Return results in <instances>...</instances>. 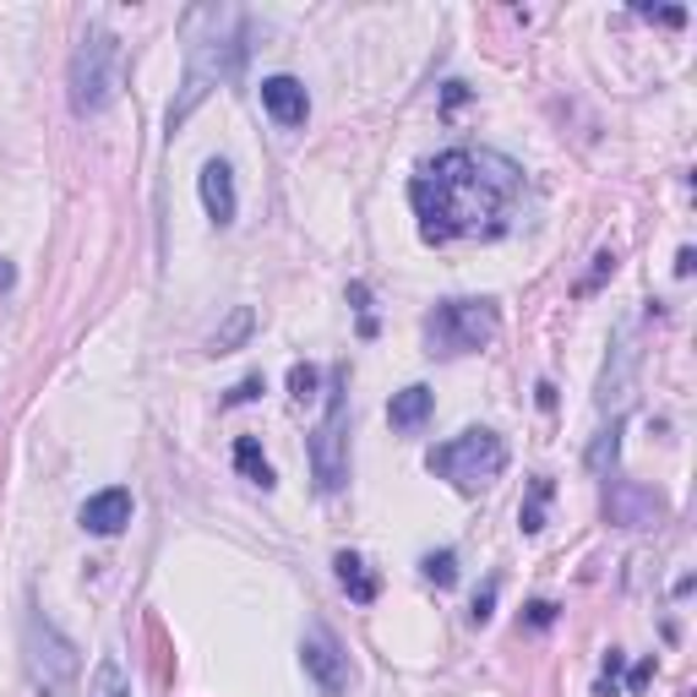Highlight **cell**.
<instances>
[{
    "label": "cell",
    "mask_w": 697,
    "mask_h": 697,
    "mask_svg": "<svg viewBox=\"0 0 697 697\" xmlns=\"http://www.w3.org/2000/svg\"><path fill=\"white\" fill-rule=\"evenodd\" d=\"M693 262H697V251H693V246H682V257H676V273L687 279V273H693Z\"/></svg>",
    "instance_id": "cell-30"
},
{
    "label": "cell",
    "mask_w": 697,
    "mask_h": 697,
    "mask_svg": "<svg viewBox=\"0 0 697 697\" xmlns=\"http://www.w3.org/2000/svg\"><path fill=\"white\" fill-rule=\"evenodd\" d=\"M430 409H436V393H430L425 382H415V387H404V393H393V404H387V419H393V430H404V436H415L419 425L430 419Z\"/></svg>",
    "instance_id": "cell-14"
},
{
    "label": "cell",
    "mask_w": 697,
    "mask_h": 697,
    "mask_svg": "<svg viewBox=\"0 0 697 697\" xmlns=\"http://www.w3.org/2000/svg\"><path fill=\"white\" fill-rule=\"evenodd\" d=\"M66 88H71V115H104L121 93V38L110 27H88L77 55H71V71H66Z\"/></svg>",
    "instance_id": "cell-3"
},
{
    "label": "cell",
    "mask_w": 697,
    "mask_h": 697,
    "mask_svg": "<svg viewBox=\"0 0 697 697\" xmlns=\"http://www.w3.org/2000/svg\"><path fill=\"white\" fill-rule=\"evenodd\" d=\"M610 273H616V251H599V257H594V273H588V279L577 283V289H583V294H594V289H599V283L610 279Z\"/></svg>",
    "instance_id": "cell-24"
},
{
    "label": "cell",
    "mask_w": 697,
    "mask_h": 697,
    "mask_svg": "<svg viewBox=\"0 0 697 697\" xmlns=\"http://www.w3.org/2000/svg\"><path fill=\"white\" fill-rule=\"evenodd\" d=\"M262 110L279 121L283 132H294V126H305V115H311V99H305V82L300 77H262Z\"/></svg>",
    "instance_id": "cell-12"
},
{
    "label": "cell",
    "mask_w": 697,
    "mask_h": 697,
    "mask_svg": "<svg viewBox=\"0 0 697 697\" xmlns=\"http://www.w3.org/2000/svg\"><path fill=\"white\" fill-rule=\"evenodd\" d=\"M551 621H557V605L551 599H535L529 605V627H551Z\"/></svg>",
    "instance_id": "cell-28"
},
{
    "label": "cell",
    "mask_w": 697,
    "mask_h": 697,
    "mask_svg": "<svg viewBox=\"0 0 697 697\" xmlns=\"http://www.w3.org/2000/svg\"><path fill=\"white\" fill-rule=\"evenodd\" d=\"M251 333H257V311H251V305H235V311L218 322V333L207 338V355H235Z\"/></svg>",
    "instance_id": "cell-16"
},
{
    "label": "cell",
    "mask_w": 697,
    "mask_h": 697,
    "mask_svg": "<svg viewBox=\"0 0 697 697\" xmlns=\"http://www.w3.org/2000/svg\"><path fill=\"white\" fill-rule=\"evenodd\" d=\"M88 697H132V682H126V665L115 654H104L93 665V682H88Z\"/></svg>",
    "instance_id": "cell-19"
},
{
    "label": "cell",
    "mask_w": 697,
    "mask_h": 697,
    "mask_svg": "<svg viewBox=\"0 0 697 697\" xmlns=\"http://www.w3.org/2000/svg\"><path fill=\"white\" fill-rule=\"evenodd\" d=\"M616 452H621V419H610L599 430V441L588 447V474H610L616 469Z\"/></svg>",
    "instance_id": "cell-20"
},
{
    "label": "cell",
    "mask_w": 697,
    "mask_h": 697,
    "mask_svg": "<svg viewBox=\"0 0 697 697\" xmlns=\"http://www.w3.org/2000/svg\"><path fill=\"white\" fill-rule=\"evenodd\" d=\"M22 660H27V676H33V687L44 697H77V671H82V660H77V649L60 638L55 621L27 616V627H22Z\"/></svg>",
    "instance_id": "cell-7"
},
{
    "label": "cell",
    "mask_w": 697,
    "mask_h": 697,
    "mask_svg": "<svg viewBox=\"0 0 697 697\" xmlns=\"http://www.w3.org/2000/svg\"><path fill=\"white\" fill-rule=\"evenodd\" d=\"M11 283H16V268H11V262L0 257V289H11Z\"/></svg>",
    "instance_id": "cell-31"
},
{
    "label": "cell",
    "mask_w": 697,
    "mask_h": 697,
    "mask_svg": "<svg viewBox=\"0 0 697 697\" xmlns=\"http://www.w3.org/2000/svg\"><path fill=\"white\" fill-rule=\"evenodd\" d=\"M246 33L251 27L235 5H191L186 11V77H180V93L169 104V132H180L218 82L240 77L246 49H251Z\"/></svg>",
    "instance_id": "cell-2"
},
{
    "label": "cell",
    "mask_w": 697,
    "mask_h": 697,
    "mask_svg": "<svg viewBox=\"0 0 697 697\" xmlns=\"http://www.w3.org/2000/svg\"><path fill=\"white\" fill-rule=\"evenodd\" d=\"M524 191V175L496 158V153H474V147H452L436 153L430 164H419L409 180V202L419 213V235L430 246L447 240H491L507 229V207Z\"/></svg>",
    "instance_id": "cell-1"
},
{
    "label": "cell",
    "mask_w": 697,
    "mask_h": 697,
    "mask_svg": "<svg viewBox=\"0 0 697 697\" xmlns=\"http://www.w3.org/2000/svg\"><path fill=\"white\" fill-rule=\"evenodd\" d=\"M638 16L665 22V27H682V22H687V11H682V5H660V11H654V5H638Z\"/></svg>",
    "instance_id": "cell-25"
},
{
    "label": "cell",
    "mask_w": 697,
    "mask_h": 697,
    "mask_svg": "<svg viewBox=\"0 0 697 697\" xmlns=\"http://www.w3.org/2000/svg\"><path fill=\"white\" fill-rule=\"evenodd\" d=\"M311 474L322 496H338L349 480V366H338L327 382V415L311 430Z\"/></svg>",
    "instance_id": "cell-6"
},
{
    "label": "cell",
    "mask_w": 697,
    "mask_h": 697,
    "mask_svg": "<svg viewBox=\"0 0 697 697\" xmlns=\"http://www.w3.org/2000/svg\"><path fill=\"white\" fill-rule=\"evenodd\" d=\"M551 491H557V485H551L546 474H535V480H529V502L518 507V529H524V535H540V529H546V507H551Z\"/></svg>",
    "instance_id": "cell-18"
},
{
    "label": "cell",
    "mask_w": 697,
    "mask_h": 697,
    "mask_svg": "<svg viewBox=\"0 0 697 697\" xmlns=\"http://www.w3.org/2000/svg\"><path fill=\"white\" fill-rule=\"evenodd\" d=\"M202 207H207V218L224 229V224H235V213H240V196H235V169L224 164V158H207L202 164Z\"/></svg>",
    "instance_id": "cell-13"
},
{
    "label": "cell",
    "mask_w": 697,
    "mask_h": 697,
    "mask_svg": "<svg viewBox=\"0 0 697 697\" xmlns=\"http://www.w3.org/2000/svg\"><path fill=\"white\" fill-rule=\"evenodd\" d=\"M419 572H425V583L452 588V583H458V557H452V551H430V557L419 561Z\"/></svg>",
    "instance_id": "cell-21"
},
{
    "label": "cell",
    "mask_w": 697,
    "mask_h": 697,
    "mask_svg": "<svg viewBox=\"0 0 697 697\" xmlns=\"http://www.w3.org/2000/svg\"><path fill=\"white\" fill-rule=\"evenodd\" d=\"M289 393H294V404H311L322 393V371L316 366H289Z\"/></svg>",
    "instance_id": "cell-22"
},
{
    "label": "cell",
    "mask_w": 697,
    "mask_h": 697,
    "mask_svg": "<svg viewBox=\"0 0 697 697\" xmlns=\"http://www.w3.org/2000/svg\"><path fill=\"white\" fill-rule=\"evenodd\" d=\"M665 513V502L649 491V485H638V480H610V491H605V518L616 524V529H643V524H654Z\"/></svg>",
    "instance_id": "cell-10"
},
{
    "label": "cell",
    "mask_w": 697,
    "mask_h": 697,
    "mask_svg": "<svg viewBox=\"0 0 697 697\" xmlns=\"http://www.w3.org/2000/svg\"><path fill=\"white\" fill-rule=\"evenodd\" d=\"M262 393H268V382H262V376H246V382H235V387H229L224 409H235V404H251V398H262Z\"/></svg>",
    "instance_id": "cell-23"
},
{
    "label": "cell",
    "mask_w": 697,
    "mask_h": 697,
    "mask_svg": "<svg viewBox=\"0 0 697 697\" xmlns=\"http://www.w3.org/2000/svg\"><path fill=\"white\" fill-rule=\"evenodd\" d=\"M616 676H621V654H605V676H599V697H616Z\"/></svg>",
    "instance_id": "cell-27"
},
{
    "label": "cell",
    "mask_w": 697,
    "mask_h": 697,
    "mask_svg": "<svg viewBox=\"0 0 697 697\" xmlns=\"http://www.w3.org/2000/svg\"><path fill=\"white\" fill-rule=\"evenodd\" d=\"M491 610H496V583H485V588L474 594V610H469V616H474V627H485V621H491Z\"/></svg>",
    "instance_id": "cell-26"
},
{
    "label": "cell",
    "mask_w": 697,
    "mask_h": 697,
    "mask_svg": "<svg viewBox=\"0 0 697 697\" xmlns=\"http://www.w3.org/2000/svg\"><path fill=\"white\" fill-rule=\"evenodd\" d=\"M649 676H654V660H643V665L632 671V693H643V687H649Z\"/></svg>",
    "instance_id": "cell-29"
},
{
    "label": "cell",
    "mask_w": 697,
    "mask_h": 697,
    "mask_svg": "<svg viewBox=\"0 0 697 697\" xmlns=\"http://www.w3.org/2000/svg\"><path fill=\"white\" fill-rule=\"evenodd\" d=\"M638 360H643V349H638L632 327H621V333H616V349H610V360H605V371H599V409H610L616 419H621V409L632 404Z\"/></svg>",
    "instance_id": "cell-9"
},
{
    "label": "cell",
    "mask_w": 697,
    "mask_h": 697,
    "mask_svg": "<svg viewBox=\"0 0 697 697\" xmlns=\"http://www.w3.org/2000/svg\"><path fill=\"white\" fill-rule=\"evenodd\" d=\"M77 518H82V529H88V535H99V540H115V535H121V529L132 524V491L110 485V491L88 496Z\"/></svg>",
    "instance_id": "cell-11"
},
{
    "label": "cell",
    "mask_w": 697,
    "mask_h": 697,
    "mask_svg": "<svg viewBox=\"0 0 697 697\" xmlns=\"http://www.w3.org/2000/svg\"><path fill=\"white\" fill-rule=\"evenodd\" d=\"M300 665H305V676L316 682V693L322 697H349V654H344V643L316 621L305 638H300Z\"/></svg>",
    "instance_id": "cell-8"
},
{
    "label": "cell",
    "mask_w": 697,
    "mask_h": 697,
    "mask_svg": "<svg viewBox=\"0 0 697 697\" xmlns=\"http://www.w3.org/2000/svg\"><path fill=\"white\" fill-rule=\"evenodd\" d=\"M333 566H338V583H344V594H349L355 605H371V599L382 594V583L371 577V566L355 557V551H338V561H333Z\"/></svg>",
    "instance_id": "cell-15"
},
{
    "label": "cell",
    "mask_w": 697,
    "mask_h": 697,
    "mask_svg": "<svg viewBox=\"0 0 697 697\" xmlns=\"http://www.w3.org/2000/svg\"><path fill=\"white\" fill-rule=\"evenodd\" d=\"M425 355H474L502 333L496 300H441L425 316Z\"/></svg>",
    "instance_id": "cell-5"
},
{
    "label": "cell",
    "mask_w": 697,
    "mask_h": 697,
    "mask_svg": "<svg viewBox=\"0 0 697 697\" xmlns=\"http://www.w3.org/2000/svg\"><path fill=\"white\" fill-rule=\"evenodd\" d=\"M235 469H240L251 485H262V491L279 485V474H273V463H268V452H262L257 436H240V441H235Z\"/></svg>",
    "instance_id": "cell-17"
},
{
    "label": "cell",
    "mask_w": 697,
    "mask_h": 697,
    "mask_svg": "<svg viewBox=\"0 0 697 697\" xmlns=\"http://www.w3.org/2000/svg\"><path fill=\"white\" fill-rule=\"evenodd\" d=\"M425 469H430L436 480H447L452 491L474 496V491H485L491 480H502V469H507V441H502L496 430L474 425V430H463V436L430 447V452H425Z\"/></svg>",
    "instance_id": "cell-4"
}]
</instances>
